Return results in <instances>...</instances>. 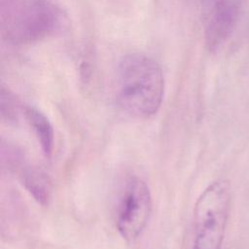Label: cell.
<instances>
[{
  "label": "cell",
  "mask_w": 249,
  "mask_h": 249,
  "mask_svg": "<svg viewBox=\"0 0 249 249\" xmlns=\"http://www.w3.org/2000/svg\"><path fill=\"white\" fill-rule=\"evenodd\" d=\"M164 93V77L160 64L142 53L124 56L118 67L117 99L127 113L147 118L159 110Z\"/></svg>",
  "instance_id": "cell-1"
},
{
  "label": "cell",
  "mask_w": 249,
  "mask_h": 249,
  "mask_svg": "<svg viewBox=\"0 0 249 249\" xmlns=\"http://www.w3.org/2000/svg\"><path fill=\"white\" fill-rule=\"evenodd\" d=\"M66 17L52 0H2L1 30L13 45H26L60 31Z\"/></svg>",
  "instance_id": "cell-2"
},
{
  "label": "cell",
  "mask_w": 249,
  "mask_h": 249,
  "mask_svg": "<svg viewBox=\"0 0 249 249\" xmlns=\"http://www.w3.org/2000/svg\"><path fill=\"white\" fill-rule=\"evenodd\" d=\"M230 202V186L224 180L212 182L200 194L194 209L193 249H221Z\"/></svg>",
  "instance_id": "cell-3"
},
{
  "label": "cell",
  "mask_w": 249,
  "mask_h": 249,
  "mask_svg": "<svg viewBox=\"0 0 249 249\" xmlns=\"http://www.w3.org/2000/svg\"><path fill=\"white\" fill-rule=\"evenodd\" d=\"M152 211L151 193L140 178L127 181L117 209L116 227L123 238L134 240L145 229Z\"/></svg>",
  "instance_id": "cell-4"
},
{
  "label": "cell",
  "mask_w": 249,
  "mask_h": 249,
  "mask_svg": "<svg viewBox=\"0 0 249 249\" xmlns=\"http://www.w3.org/2000/svg\"><path fill=\"white\" fill-rule=\"evenodd\" d=\"M245 0H201L204 40L215 52L231 36L241 15Z\"/></svg>",
  "instance_id": "cell-5"
},
{
  "label": "cell",
  "mask_w": 249,
  "mask_h": 249,
  "mask_svg": "<svg viewBox=\"0 0 249 249\" xmlns=\"http://www.w3.org/2000/svg\"><path fill=\"white\" fill-rule=\"evenodd\" d=\"M24 115L36 135L43 154L45 157H51L53 148V130L49 119L33 106H26Z\"/></svg>",
  "instance_id": "cell-6"
},
{
  "label": "cell",
  "mask_w": 249,
  "mask_h": 249,
  "mask_svg": "<svg viewBox=\"0 0 249 249\" xmlns=\"http://www.w3.org/2000/svg\"><path fill=\"white\" fill-rule=\"evenodd\" d=\"M23 183L28 192L41 204L46 205L50 199L51 188L48 177L38 169H28L23 175Z\"/></svg>",
  "instance_id": "cell-7"
},
{
  "label": "cell",
  "mask_w": 249,
  "mask_h": 249,
  "mask_svg": "<svg viewBox=\"0 0 249 249\" xmlns=\"http://www.w3.org/2000/svg\"><path fill=\"white\" fill-rule=\"evenodd\" d=\"M17 112V102L14 96L2 88L1 90V113L3 118H7L8 121L16 120Z\"/></svg>",
  "instance_id": "cell-8"
}]
</instances>
